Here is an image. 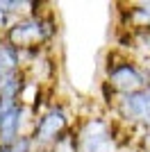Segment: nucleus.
Returning a JSON list of instances; mask_svg holds the SVG:
<instances>
[{"mask_svg":"<svg viewBox=\"0 0 150 152\" xmlns=\"http://www.w3.org/2000/svg\"><path fill=\"white\" fill-rule=\"evenodd\" d=\"M57 25L52 16L39 14V16H21L12 23V27L5 32V39L12 45H16L18 50L27 52V50H39L43 43H48L50 39L55 37Z\"/></svg>","mask_w":150,"mask_h":152,"instance_id":"1","label":"nucleus"},{"mask_svg":"<svg viewBox=\"0 0 150 152\" xmlns=\"http://www.w3.org/2000/svg\"><path fill=\"white\" fill-rule=\"evenodd\" d=\"M107 84L112 86L114 93H132V91L148 89V75L141 64L134 59L125 57V55H112L107 61Z\"/></svg>","mask_w":150,"mask_h":152,"instance_id":"2","label":"nucleus"},{"mask_svg":"<svg viewBox=\"0 0 150 152\" xmlns=\"http://www.w3.org/2000/svg\"><path fill=\"white\" fill-rule=\"evenodd\" d=\"M66 132H68V114L62 104H52L48 111H43L34 121V129H32L30 139L37 152H50L52 145Z\"/></svg>","mask_w":150,"mask_h":152,"instance_id":"3","label":"nucleus"},{"mask_svg":"<svg viewBox=\"0 0 150 152\" xmlns=\"http://www.w3.org/2000/svg\"><path fill=\"white\" fill-rule=\"evenodd\" d=\"M77 152H116L114 127L105 118H87L77 129Z\"/></svg>","mask_w":150,"mask_h":152,"instance_id":"4","label":"nucleus"},{"mask_svg":"<svg viewBox=\"0 0 150 152\" xmlns=\"http://www.w3.org/2000/svg\"><path fill=\"white\" fill-rule=\"evenodd\" d=\"M114 104L118 116L127 123L150 127V86L141 91H132V93H116Z\"/></svg>","mask_w":150,"mask_h":152,"instance_id":"5","label":"nucleus"},{"mask_svg":"<svg viewBox=\"0 0 150 152\" xmlns=\"http://www.w3.org/2000/svg\"><path fill=\"white\" fill-rule=\"evenodd\" d=\"M25 107L21 100H0V145H12L23 136Z\"/></svg>","mask_w":150,"mask_h":152,"instance_id":"6","label":"nucleus"},{"mask_svg":"<svg viewBox=\"0 0 150 152\" xmlns=\"http://www.w3.org/2000/svg\"><path fill=\"white\" fill-rule=\"evenodd\" d=\"M21 61H23V50H18L16 45H12L7 39L0 41V77L18 73Z\"/></svg>","mask_w":150,"mask_h":152,"instance_id":"7","label":"nucleus"},{"mask_svg":"<svg viewBox=\"0 0 150 152\" xmlns=\"http://www.w3.org/2000/svg\"><path fill=\"white\" fill-rule=\"evenodd\" d=\"M125 18L130 23L127 30H150V2L132 5L125 12Z\"/></svg>","mask_w":150,"mask_h":152,"instance_id":"8","label":"nucleus"},{"mask_svg":"<svg viewBox=\"0 0 150 152\" xmlns=\"http://www.w3.org/2000/svg\"><path fill=\"white\" fill-rule=\"evenodd\" d=\"M27 2H16V0H0V32H7L12 27L14 14H18V7H25Z\"/></svg>","mask_w":150,"mask_h":152,"instance_id":"9","label":"nucleus"},{"mask_svg":"<svg viewBox=\"0 0 150 152\" xmlns=\"http://www.w3.org/2000/svg\"><path fill=\"white\" fill-rule=\"evenodd\" d=\"M0 152H37V150H34V143H32L30 134H23L12 145H0Z\"/></svg>","mask_w":150,"mask_h":152,"instance_id":"10","label":"nucleus"},{"mask_svg":"<svg viewBox=\"0 0 150 152\" xmlns=\"http://www.w3.org/2000/svg\"><path fill=\"white\" fill-rule=\"evenodd\" d=\"M146 145L150 148V127H146Z\"/></svg>","mask_w":150,"mask_h":152,"instance_id":"11","label":"nucleus"},{"mask_svg":"<svg viewBox=\"0 0 150 152\" xmlns=\"http://www.w3.org/2000/svg\"><path fill=\"white\" fill-rule=\"evenodd\" d=\"M0 41H2V37H0Z\"/></svg>","mask_w":150,"mask_h":152,"instance_id":"12","label":"nucleus"}]
</instances>
